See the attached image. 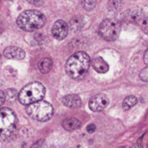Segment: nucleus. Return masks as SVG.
Here are the masks:
<instances>
[{"mask_svg":"<svg viewBox=\"0 0 148 148\" xmlns=\"http://www.w3.org/2000/svg\"><path fill=\"white\" fill-rule=\"evenodd\" d=\"M92 66H93L94 69L100 74H105L109 69L108 64L104 61V59L102 57H100V56H97L93 59Z\"/></svg>","mask_w":148,"mask_h":148,"instance_id":"nucleus-12","label":"nucleus"},{"mask_svg":"<svg viewBox=\"0 0 148 148\" xmlns=\"http://www.w3.org/2000/svg\"><path fill=\"white\" fill-rule=\"evenodd\" d=\"M5 99H6V97H5L4 93H3V91H1V90H0V106H2V105L4 103Z\"/></svg>","mask_w":148,"mask_h":148,"instance_id":"nucleus-24","label":"nucleus"},{"mask_svg":"<svg viewBox=\"0 0 148 148\" xmlns=\"http://www.w3.org/2000/svg\"><path fill=\"white\" fill-rule=\"evenodd\" d=\"M62 103L70 108H77L82 106V100L77 95H69L62 98Z\"/></svg>","mask_w":148,"mask_h":148,"instance_id":"nucleus-11","label":"nucleus"},{"mask_svg":"<svg viewBox=\"0 0 148 148\" xmlns=\"http://www.w3.org/2000/svg\"><path fill=\"white\" fill-rule=\"evenodd\" d=\"M45 95V88L40 82L29 83L20 91L18 100L23 105H29L42 100Z\"/></svg>","mask_w":148,"mask_h":148,"instance_id":"nucleus-4","label":"nucleus"},{"mask_svg":"<svg viewBox=\"0 0 148 148\" xmlns=\"http://www.w3.org/2000/svg\"><path fill=\"white\" fill-rule=\"evenodd\" d=\"M46 23L45 16L35 10L22 12L16 19L17 26L24 31H34L41 29Z\"/></svg>","mask_w":148,"mask_h":148,"instance_id":"nucleus-2","label":"nucleus"},{"mask_svg":"<svg viewBox=\"0 0 148 148\" xmlns=\"http://www.w3.org/2000/svg\"><path fill=\"white\" fill-rule=\"evenodd\" d=\"M89 66V56L83 51H79L73 54L69 58L65 65V70L69 77L73 79H80L86 75Z\"/></svg>","mask_w":148,"mask_h":148,"instance_id":"nucleus-1","label":"nucleus"},{"mask_svg":"<svg viewBox=\"0 0 148 148\" xmlns=\"http://www.w3.org/2000/svg\"><path fill=\"white\" fill-rule=\"evenodd\" d=\"M84 26V20L81 16H75L69 22V27L73 31H78Z\"/></svg>","mask_w":148,"mask_h":148,"instance_id":"nucleus-14","label":"nucleus"},{"mask_svg":"<svg viewBox=\"0 0 148 148\" xmlns=\"http://www.w3.org/2000/svg\"><path fill=\"white\" fill-rule=\"evenodd\" d=\"M143 16V11L140 8H133L125 11L122 15L123 20L128 23H134L138 21Z\"/></svg>","mask_w":148,"mask_h":148,"instance_id":"nucleus-10","label":"nucleus"},{"mask_svg":"<svg viewBox=\"0 0 148 148\" xmlns=\"http://www.w3.org/2000/svg\"><path fill=\"white\" fill-rule=\"evenodd\" d=\"M147 147H148V144H147Z\"/></svg>","mask_w":148,"mask_h":148,"instance_id":"nucleus-26","label":"nucleus"},{"mask_svg":"<svg viewBox=\"0 0 148 148\" xmlns=\"http://www.w3.org/2000/svg\"><path fill=\"white\" fill-rule=\"evenodd\" d=\"M144 62L148 66V49H147V51L145 52V55H144Z\"/></svg>","mask_w":148,"mask_h":148,"instance_id":"nucleus-25","label":"nucleus"},{"mask_svg":"<svg viewBox=\"0 0 148 148\" xmlns=\"http://www.w3.org/2000/svg\"><path fill=\"white\" fill-rule=\"evenodd\" d=\"M26 112L33 120L45 122L50 120L53 116V107L49 102L40 100L29 104Z\"/></svg>","mask_w":148,"mask_h":148,"instance_id":"nucleus-5","label":"nucleus"},{"mask_svg":"<svg viewBox=\"0 0 148 148\" xmlns=\"http://www.w3.org/2000/svg\"><path fill=\"white\" fill-rule=\"evenodd\" d=\"M140 78L141 81L143 82H148V66L146 67L145 69H143L140 73Z\"/></svg>","mask_w":148,"mask_h":148,"instance_id":"nucleus-19","label":"nucleus"},{"mask_svg":"<svg viewBox=\"0 0 148 148\" xmlns=\"http://www.w3.org/2000/svg\"><path fill=\"white\" fill-rule=\"evenodd\" d=\"M53 66L52 60L50 58H43L38 62V69L42 74L49 73Z\"/></svg>","mask_w":148,"mask_h":148,"instance_id":"nucleus-15","label":"nucleus"},{"mask_svg":"<svg viewBox=\"0 0 148 148\" xmlns=\"http://www.w3.org/2000/svg\"><path fill=\"white\" fill-rule=\"evenodd\" d=\"M109 103L108 97L104 94H99L92 97L89 101V108L94 112H101L104 110Z\"/></svg>","mask_w":148,"mask_h":148,"instance_id":"nucleus-7","label":"nucleus"},{"mask_svg":"<svg viewBox=\"0 0 148 148\" xmlns=\"http://www.w3.org/2000/svg\"><path fill=\"white\" fill-rule=\"evenodd\" d=\"M120 5V0H110L109 1V7L112 9V10H114V9H117Z\"/></svg>","mask_w":148,"mask_h":148,"instance_id":"nucleus-21","label":"nucleus"},{"mask_svg":"<svg viewBox=\"0 0 148 148\" xmlns=\"http://www.w3.org/2000/svg\"><path fill=\"white\" fill-rule=\"evenodd\" d=\"M137 102H138L137 97H135L134 95H130L124 100V101L122 103V108L125 111H127V110L130 109L131 108H133L134 106H135L137 104Z\"/></svg>","mask_w":148,"mask_h":148,"instance_id":"nucleus-16","label":"nucleus"},{"mask_svg":"<svg viewBox=\"0 0 148 148\" xmlns=\"http://www.w3.org/2000/svg\"><path fill=\"white\" fill-rule=\"evenodd\" d=\"M121 30L120 22L114 18L104 20L99 27L100 36L106 41L113 42L117 39Z\"/></svg>","mask_w":148,"mask_h":148,"instance_id":"nucleus-6","label":"nucleus"},{"mask_svg":"<svg viewBox=\"0 0 148 148\" xmlns=\"http://www.w3.org/2000/svg\"><path fill=\"white\" fill-rule=\"evenodd\" d=\"M16 116L13 110L3 108L0 109V138L3 140H10L16 129Z\"/></svg>","mask_w":148,"mask_h":148,"instance_id":"nucleus-3","label":"nucleus"},{"mask_svg":"<svg viewBox=\"0 0 148 148\" xmlns=\"http://www.w3.org/2000/svg\"><path fill=\"white\" fill-rule=\"evenodd\" d=\"M81 126H82L81 121L78 119H75V118L66 119L62 122V127L67 131H74V130H76V129L80 128Z\"/></svg>","mask_w":148,"mask_h":148,"instance_id":"nucleus-13","label":"nucleus"},{"mask_svg":"<svg viewBox=\"0 0 148 148\" xmlns=\"http://www.w3.org/2000/svg\"><path fill=\"white\" fill-rule=\"evenodd\" d=\"M87 131L88 134H93L95 131V126L94 124H90L87 127Z\"/></svg>","mask_w":148,"mask_h":148,"instance_id":"nucleus-23","label":"nucleus"},{"mask_svg":"<svg viewBox=\"0 0 148 148\" xmlns=\"http://www.w3.org/2000/svg\"><path fill=\"white\" fill-rule=\"evenodd\" d=\"M141 28H142V30L147 35H148V16H147L146 18L143 19L142 23H141Z\"/></svg>","mask_w":148,"mask_h":148,"instance_id":"nucleus-20","label":"nucleus"},{"mask_svg":"<svg viewBox=\"0 0 148 148\" xmlns=\"http://www.w3.org/2000/svg\"><path fill=\"white\" fill-rule=\"evenodd\" d=\"M82 6L87 10H93L96 5V0H82Z\"/></svg>","mask_w":148,"mask_h":148,"instance_id":"nucleus-17","label":"nucleus"},{"mask_svg":"<svg viewBox=\"0 0 148 148\" xmlns=\"http://www.w3.org/2000/svg\"><path fill=\"white\" fill-rule=\"evenodd\" d=\"M3 56L6 58L9 59H15V60H22L25 57V52L18 48V47H15V46H10L7 47L4 51H3Z\"/></svg>","mask_w":148,"mask_h":148,"instance_id":"nucleus-9","label":"nucleus"},{"mask_svg":"<svg viewBox=\"0 0 148 148\" xmlns=\"http://www.w3.org/2000/svg\"><path fill=\"white\" fill-rule=\"evenodd\" d=\"M69 34V26L63 20H57L52 27V35L57 40L64 39Z\"/></svg>","mask_w":148,"mask_h":148,"instance_id":"nucleus-8","label":"nucleus"},{"mask_svg":"<svg viewBox=\"0 0 148 148\" xmlns=\"http://www.w3.org/2000/svg\"><path fill=\"white\" fill-rule=\"evenodd\" d=\"M5 97L7 98L8 101H15L16 97V91L15 89H8L6 91V95Z\"/></svg>","mask_w":148,"mask_h":148,"instance_id":"nucleus-18","label":"nucleus"},{"mask_svg":"<svg viewBox=\"0 0 148 148\" xmlns=\"http://www.w3.org/2000/svg\"><path fill=\"white\" fill-rule=\"evenodd\" d=\"M29 3L33 4V5H36V6H39V5H42L44 2V0H27Z\"/></svg>","mask_w":148,"mask_h":148,"instance_id":"nucleus-22","label":"nucleus"}]
</instances>
